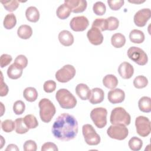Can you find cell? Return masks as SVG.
<instances>
[{"mask_svg": "<svg viewBox=\"0 0 151 151\" xmlns=\"http://www.w3.org/2000/svg\"><path fill=\"white\" fill-rule=\"evenodd\" d=\"M76 119L68 113H62L57 117L52 127L54 136L62 141H69L74 139L78 130Z\"/></svg>", "mask_w": 151, "mask_h": 151, "instance_id": "cell-1", "label": "cell"}, {"mask_svg": "<svg viewBox=\"0 0 151 151\" xmlns=\"http://www.w3.org/2000/svg\"><path fill=\"white\" fill-rule=\"evenodd\" d=\"M55 98L60 107L63 109H73L77 104L76 97L70 91L65 88L58 90L55 94Z\"/></svg>", "mask_w": 151, "mask_h": 151, "instance_id": "cell-2", "label": "cell"}, {"mask_svg": "<svg viewBox=\"0 0 151 151\" xmlns=\"http://www.w3.org/2000/svg\"><path fill=\"white\" fill-rule=\"evenodd\" d=\"M38 106L41 120L44 123H49L56 112L54 105L49 99L44 98L39 101Z\"/></svg>", "mask_w": 151, "mask_h": 151, "instance_id": "cell-3", "label": "cell"}, {"mask_svg": "<svg viewBox=\"0 0 151 151\" xmlns=\"http://www.w3.org/2000/svg\"><path fill=\"white\" fill-rule=\"evenodd\" d=\"M131 117L126 110L121 107L113 109L111 112L110 121L112 124L127 126L130 123Z\"/></svg>", "mask_w": 151, "mask_h": 151, "instance_id": "cell-4", "label": "cell"}, {"mask_svg": "<svg viewBox=\"0 0 151 151\" xmlns=\"http://www.w3.org/2000/svg\"><path fill=\"white\" fill-rule=\"evenodd\" d=\"M107 111L104 107H97L93 109L90 113V117L99 129H102L107 124Z\"/></svg>", "mask_w": 151, "mask_h": 151, "instance_id": "cell-5", "label": "cell"}, {"mask_svg": "<svg viewBox=\"0 0 151 151\" xmlns=\"http://www.w3.org/2000/svg\"><path fill=\"white\" fill-rule=\"evenodd\" d=\"M83 134L86 143L90 146L97 145L100 142V137L97 133L92 125L86 124L82 127Z\"/></svg>", "mask_w": 151, "mask_h": 151, "instance_id": "cell-6", "label": "cell"}, {"mask_svg": "<svg viewBox=\"0 0 151 151\" xmlns=\"http://www.w3.org/2000/svg\"><path fill=\"white\" fill-rule=\"evenodd\" d=\"M127 54L130 60L139 65H144L148 61V57L146 53L139 47H130L127 50Z\"/></svg>", "mask_w": 151, "mask_h": 151, "instance_id": "cell-7", "label": "cell"}, {"mask_svg": "<svg viewBox=\"0 0 151 151\" xmlns=\"http://www.w3.org/2000/svg\"><path fill=\"white\" fill-rule=\"evenodd\" d=\"M107 134L111 139L122 140L127 137L129 130L124 125L112 124L107 129Z\"/></svg>", "mask_w": 151, "mask_h": 151, "instance_id": "cell-8", "label": "cell"}, {"mask_svg": "<svg viewBox=\"0 0 151 151\" xmlns=\"http://www.w3.org/2000/svg\"><path fill=\"white\" fill-rule=\"evenodd\" d=\"M76 73L74 67L70 64H67L56 72L55 78L58 82L67 83L75 76Z\"/></svg>", "mask_w": 151, "mask_h": 151, "instance_id": "cell-9", "label": "cell"}, {"mask_svg": "<svg viewBox=\"0 0 151 151\" xmlns=\"http://www.w3.org/2000/svg\"><path fill=\"white\" fill-rule=\"evenodd\" d=\"M135 126L137 134L142 137H146L150 133V122L145 116H140L136 117Z\"/></svg>", "mask_w": 151, "mask_h": 151, "instance_id": "cell-10", "label": "cell"}, {"mask_svg": "<svg viewBox=\"0 0 151 151\" xmlns=\"http://www.w3.org/2000/svg\"><path fill=\"white\" fill-rule=\"evenodd\" d=\"M88 20L84 16L73 17L70 22V26L72 30L76 32L84 31L88 27Z\"/></svg>", "mask_w": 151, "mask_h": 151, "instance_id": "cell-11", "label": "cell"}, {"mask_svg": "<svg viewBox=\"0 0 151 151\" xmlns=\"http://www.w3.org/2000/svg\"><path fill=\"white\" fill-rule=\"evenodd\" d=\"M151 17V12L149 8H143L138 11L134 16V22L139 27L145 26L146 22Z\"/></svg>", "mask_w": 151, "mask_h": 151, "instance_id": "cell-12", "label": "cell"}, {"mask_svg": "<svg viewBox=\"0 0 151 151\" xmlns=\"http://www.w3.org/2000/svg\"><path fill=\"white\" fill-rule=\"evenodd\" d=\"M87 37L90 42L94 45H100L103 41L101 32L96 27H91L87 33Z\"/></svg>", "mask_w": 151, "mask_h": 151, "instance_id": "cell-13", "label": "cell"}, {"mask_svg": "<svg viewBox=\"0 0 151 151\" xmlns=\"http://www.w3.org/2000/svg\"><path fill=\"white\" fill-rule=\"evenodd\" d=\"M66 4L74 13H80L84 11L87 8V3L84 0H65Z\"/></svg>", "mask_w": 151, "mask_h": 151, "instance_id": "cell-14", "label": "cell"}, {"mask_svg": "<svg viewBox=\"0 0 151 151\" xmlns=\"http://www.w3.org/2000/svg\"><path fill=\"white\" fill-rule=\"evenodd\" d=\"M109 101L112 104H118L123 102L125 99V93L120 88H114L108 93Z\"/></svg>", "mask_w": 151, "mask_h": 151, "instance_id": "cell-15", "label": "cell"}, {"mask_svg": "<svg viewBox=\"0 0 151 151\" xmlns=\"http://www.w3.org/2000/svg\"><path fill=\"white\" fill-rule=\"evenodd\" d=\"M118 73L123 78L129 79L133 75L134 68L129 63L123 62L119 66Z\"/></svg>", "mask_w": 151, "mask_h": 151, "instance_id": "cell-16", "label": "cell"}, {"mask_svg": "<svg viewBox=\"0 0 151 151\" xmlns=\"http://www.w3.org/2000/svg\"><path fill=\"white\" fill-rule=\"evenodd\" d=\"M104 98V91L101 88L96 87L91 89L88 100L91 104H96L101 103L103 101Z\"/></svg>", "mask_w": 151, "mask_h": 151, "instance_id": "cell-17", "label": "cell"}, {"mask_svg": "<svg viewBox=\"0 0 151 151\" xmlns=\"http://www.w3.org/2000/svg\"><path fill=\"white\" fill-rule=\"evenodd\" d=\"M60 42L65 47L71 45L74 42V37L73 34L67 30H63L58 34Z\"/></svg>", "mask_w": 151, "mask_h": 151, "instance_id": "cell-18", "label": "cell"}, {"mask_svg": "<svg viewBox=\"0 0 151 151\" xmlns=\"http://www.w3.org/2000/svg\"><path fill=\"white\" fill-rule=\"evenodd\" d=\"M22 68L14 63L10 65L7 70V75L9 78L16 80L21 77L22 74Z\"/></svg>", "mask_w": 151, "mask_h": 151, "instance_id": "cell-19", "label": "cell"}, {"mask_svg": "<svg viewBox=\"0 0 151 151\" xmlns=\"http://www.w3.org/2000/svg\"><path fill=\"white\" fill-rule=\"evenodd\" d=\"M76 92L81 100H86L89 99L91 90L86 84L80 83L77 85L76 87Z\"/></svg>", "mask_w": 151, "mask_h": 151, "instance_id": "cell-20", "label": "cell"}, {"mask_svg": "<svg viewBox=\"0 0 151 151\" xmlns=\"http://www.w3.org/2000/svg\"><path fill=\"white\" fill-rule=\"evenodd\" d=\"M25 16L29 21L36 22L40 19V12L36 7L31 6L26 9Z\"/></svg>", "mask_w": 151, "mask_h": 151, "instance_id": "cell-21", "label": "cell"}, {"mask_svg": "<svg viewBox=\"0 0 151 151\" xmlns=\"http://www.w3.org/2000/svg\"><path fill=\"white\" fill-rule=\"evenodd\" d=\"M32 34V29L29 25H22L18 28L17 35L18 36L24 40L29 39Z\"/></svg>", "mask_w": 151, "mask_h": 151, "instance_id": "cell-22", "label": "cell"}, {"mask_svg": "<svg viewBox=\"0 0 151 151\" xmlns=\"http://www.w3.org/2000/svg\"><path fill=\"white\" fill-rule=\"evenodd\" d=\"M139 109L144 113L151 111V99L149 97L143 96L140 99L138 102Z\"/></svg>", "mask_w": 151, "mask_h": 151, "instance_id": "cell-23", "label": "cell"}, {"mask_svg": "<svg viewBox=\"0 0 151 151\" xmlns=\"http://www.w3.org/2000/svg\"><path fill=\"white\" fill-rule=\"evenodd\" d=\"M129 39L135 44H141L145 40L144 33L139 29H133L129 34Z\"/></svg>", "mask_w": 151, "mask_h": 151, "instance_id": "cell-24", "label": "cell"}, {"mask_svg": "<svg viewBox=\"0 0 151 151\" xmlns=\"http://www.w3.org/2000/svg\"><path fill=\"white\" fill-rule=\"evenodd\" d=\"M111 43L115 48H121L124 46L126 43V38L124 35L121 33H116L111 36Z\"/></svg>", "mask_w": 151, "mask_h": 151, "instance_id": "cell-25", "label": "cell"}, {"mask_svg": "<svg viewBox=\"0 0 151 151\" xmlns=\"http://www.w3.org/2000/svg\"><path fill=\"white\" fill-rule=\"evenodd\" d=\"M103 85L109 89H114L118 84L117 77L113 74H107L103 79Z\"/></svg>", "mask_w": 151, "mask_h": 151, "instance_id": "cell-26", "label": "cell"}, {"mask_svg": "<svg viewBox=\"0 0 151 151\" xmlns=\"http://www.w3.org/2000/svg\"><path fill=\"white\" fill-rule=\"evenodd\" d=\"M38 92L37 90L32 87H28L25 88L23 92V96L25 99L29 102L35 101L38 97Z\"/></svg>", "mask_w": 151, "mask_h": 151, "instance_id": "cell-27", "label": "cell"}, {"mask_svg": "<svg viewBox=\"0 0 151 151\" xmlns=\"http://www.w3.org/2000/svg\"><path fill=\"white\" fill-rule=\"evenodd\" d=\"M71 12V9L65 4L60 5L56 11L57 16L61 19H65L67 18L70 16Z\"/></svg>", "mask_w": 151, "mask_h": 151, "instance_id": "cell-28", "label": "cell"}, {"mask_svg": "<svg viewBox=\"0 0 151 151\" xmlns=\"http://www.w3.org/2000/svg\"><path fill=\"white\" fill-rule=\"evenodd\" d=\"M17 24V19L15 15L11 13L7 14L4 19L3 25L6 29H11L13 28Z\"/></svg>", "mask_w": 151, "mask_h": 151, "instance_id": "cell-29", "label": "cell"}, {"mask_svg": "<svg viewBox=\"0 0 151 151\" xmlns=\"http://www.w3.org/2000/svg\"><path fill=\"white\" fill-rule=\"evenodd\" d=\"M23 120L27 127L29 129H35L38 126V122L37 118L32 114H27L24 118Z\"/></svg>", "mask_w": 151, "mask_h": 151, "instance_id": "cell-30", "label": "cell"}, {"mask_svg": "<svg viewBox=\"0 0 151 151\" xmlns=\"http://www.w3.org/2000/svg\"><path fill=\"white\" fill-rule=\"evenodd\" d=\"M129 147L133 151H138L141 149L143 146L142 140L136 136L132 137L129 141Z\"/></svg>", "mask_w": 151, "mask_h": 151, "instance_id": "cell-31", "label": "cell"}, {"mask_svg": "<svg viewBox=\"0 0 151 151\" xmlns=\"http://www.w3.org/2000/svg\"><path fill=\"white\" fill-rule=\"evenodd\" d=\"M15 132L18 134H24L28 132L29 129L24 122L22 118H18L15 120Z\"/></svg>", "mask_w": 151, "mask_h": 151, "instance_id": "cell-32", "label": "cell"}, {"mask_svg": "<svg viewBox=\"0 0 151 151\" xmlns=\"http://www.w3.org/2000/svg\"><path fill=\"white\" fill-rule=\"evenodd\" d=\"M147 84H148V80L144 76H138L133 80L134 86L138 89L143 88L146 87Z\"/></svg>", "mask_w": 151, "mask_h": 151, "instance_id": "cell-33", "label": "cell"}, {"mask_svg": "<svg viewBox=\"0 0 151 151\" xmlns=\"http://www.w3.org/2000/svg\"><path fill=\"white\" fill-rule=\"evenodd\" d=\"M1 3L3 5L5 9L9 12H13L15 11L19 6V2L18 1H1Z\"/></svg>", "mask_w": 151, "mask_h": 151, "instance_id": "cell-34", "label": "cell"}, {"mask_svg": "<svg viewBox=\"0 0 151 151\" xmlns=\"http://www.w3.org/2000/svg\"><path fill=\"white\" fill-rule=\"evenodd\" d=\"M93 10L94 13L97 15H103L106 11V7L105 4L101 2H96L93 6Z\"/></svg>", "mask_w": 151, "mask_h": 151, "instance_id": "cell-35", "label": "cell"}, {"mask_svg": "<svg viewBox=\"0 0 151 151\" xmlns=\"http://www.w3.org/2000/svg\"><path fill=\"white\" fill-rule=\"evenodd\" d=\"M107 21V30H116L119 25V19L114 17H110L106 18Z\"/></svg>", "mask_w": 151, "mask_h": 151, "instance_id": "cell-36", "label": "cell"}, {"mask_svg": "<svg viewBox=\"0 0 151 151\" xmlns=\"http://www.w3.org/2000/svg\"><path fill=\"white\" fill-rule=\"evenodd\" d=\"M1 128L5 132L10 133L15 128V122L10 119L5 120L1 123Z\"/></svg>", "mask_w": 151, "mask_h": 151, "instance_id": "cell-37", "label": "cell"}, {"mask_svg": "<svg viewBox=\"0 0 151 151\" xmlns=\"http://www.w3.org/2000/svg\"><path fill=\"white\" fill-rule=\"evenodd\" d=\"M92 27L98 28L101 32L107 30V21L104 18H96L92 24Z\"/></svg>", "mask_w": 151, "mask_h": 151, "instance_id": "cell-38", "label": "cell"}, {"mask_svg": "<svg viewBox=\"0 0 151 151\" xmlns=\"http://www.w3.org/2000/svg\"><path fill=\"white\" fill-rule=\"evenodd\" d=\"M25 109V103L21 100H17L13 104V111L17 115L22 114L24 112Z\"/></svg>", "mask_w": 151, "mask_h": 151, "instance_id": "cell-39", "label": "cell"}, {"mask_svg": "<svg viewBox=\"0 0 151 151\" xmlns=\"http://www.w3.org/2000/svg\"><path fill=\"white\" fill-rule=\"evenodd\" d=\"M124 1L123 0H109L107 3L110 8L113 11H117L123 5Z\"/></svg>", "mask_w": 151, "mask_h": 151, "instance_id": "cell-40", "label": "cell"}, {"mask_svg": "<svg viewBox=\"0 0 151 151\" xmlns=\"http://www.w3.org/2000/svg\"><path fill=\"white\" fill-rule=\"evenodd\" d=\"M14 63L20 66L22 68H25L28 64L27 58L24 55H18L14 61Z\"/></svg>", "mask_w": 151, "mask_h": 151, "instance_id": "cell-41", "label": "cell"}, {"mask_svg": "<svg viewBox=\"0 0 151 151\" xmlns=\"http://www.w3.org/2000/svg\"><path fill=\"white\" fill-rule=\"evenodd\" d=\"M43 88L46 93H52L56 88V83L53 80L46 81L44 84Z\"/></svg>", "mask_w": 151, "mask_h": 151, "instance_id": "cell-42", "label": "cell"}, {"mask_svg": "<svg viewBox=\"0 0 151 151\" xmlns=\"http://www.w3.org/2000/svg\"><path fill=\"white\" fill-rule=\"evenodd\" d=\"M23 149L25 151H35L37 149V146L34 140H28L24 143Z\"/></svg>", "mask_w": 151, "mask_h": 151, "instance_id": "cell-43", "label": "cell"}, {"mask_svg": "<svg viewBox=\"0 0 151 151\" xmlns=\"http://www.w3.org/2000/svg\"><path fill=\"white\" fill-rule=\"evenodd\" d=\"M12 57L7 54H4L1 56L0 60V65L1 68H4L9 64V63L12 61Z\"/></svg>", "mask_w": 151, "mask_h": 151, "instance_id": "cell-44", "label": "cell"}, {"mask_svg": "<svg viewBox=\"0 0 151 151\" xmlns=\"http://www.w3.org/2000/svg\"><path fill=\"white\" fill-rule=\"evenodd\" d=\"M8 87L4 81V77L2 73L1 72V87H0V96L4 97L7 95L8 93Z\"/></svg>", "mask_w": 151, "mask_h": 151, "instance_id": "cell-45", "label": "cell"}, {"mask_svg": "<svg viewBox=\"0 0 151 151\" xmlns=\"http://www.w3.org/2000/svg\"><path fill=\"white\" fill-rule=\"evenodd\" d=\"M47 150L58 151V149L55 143L52 142H46L42 145L41 147V151H47Z\"/></svg>", "mask_w": 151, "mask_h": 151, "instance_id": "cell-46", "label": "cell"}, {"mask_svg": "<svg viewBox=\"0 0 151 151\" xmlns=\"http://www.w3.org/2000/svg\"><path fill=\"white\" fill-rule=\"evenodd\" d=\"M6 151H9V150H19V148L17 147L16 145L14 144H9L8 145L7 147L5 149Z\"/></svg>", "mask_w": 151, "mask_h": 151, "instance_id": "cell-47", "label": "cell"}, {"mask_svg": "<svg viewBox=\"0 0 151 151\" xmlns=\"http://www.w3.org/2000/svg\"><path fill=\"white\" fill-rule=\"evenodd\" d=\"M1 109H2V110H1V116H2L3 114H4V110H5V107L3 105V103L2 102H1Z\"/></svg>", "mask_w": 151, "mask_h": 151, "instance_id": "cell-48", "label": "cell"}, {"mask_svg": "<svg viewBox=\"0 0 151 151\" xmlns=\"http://www.w3.org/2000/svg\"><path fill=\"white\" fill-rule=\"evenodd\" d=\"M1 147L0 149H2V147H3V145H4V143H5V140L4 139L3 137L2 136H1Z\"/></svg>", "mask_w": 151, "mask_h": 151, "instance_id": "cell-49", "label": "cell"}, {"mask_svg": "<svg viewBox=\"0 0 151 151\" xmlns=\"http://www.w3.org/2000/svg\"><path fill=\"white\" fill-rule=\"evenodd\" d=\"M130 2H132V3H134V4H140V3H142V2H144L145 1H140V2H138V1H129Z\"/></svg>", "mask_w": 151, "mask_h": 151, "instance_id": "cell-50", "label": "cell"}]
</instances>
